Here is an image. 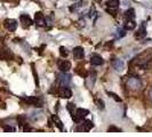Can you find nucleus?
I'll return each instance as SVG.
<instances>
[{
    "instance_id": "obj_15",
    "label": "nucleus",
    "mask_w": 152,
    "mask_h": 137,
    "mask_svg": "<svg viewBox=\"0 0 152 137\" xmlns=\"http://www.w3.org/2000/svg\"><path fill=\"white\" fill-rule=\"evenodd\" d=\"M126 30H134L136 28V23L134 22V20H127L124 26Z\"/></svg>"
},
{
    "instance_id": "obj_1",
    "label": "nucleus",
    "mask_w": 152,
    "mask_h": 137,
    "mask_svg": "<svg viewBox=\"0 0 152 137\" xmlns=\"http://www.w3.org/2000/svg\"><path fill=\"white\" fill-rule=\"evenodd\" d=\"M127 86L129 87L132 90H138L140 88H141V81H140V79L136 78V77H133V78H129L128 79V81H127Z\"/></svg>"
},
{
    "instance_id": "obj_4",
    "label": "nucleus",
    "mask_w": 152,
    "mask_h": 137,
    "mask_svg": "<svg viewBox=\"0 0 152 137\" xmlns=\"http://www.w3.org/2000/svg\"><path fill=\"white\" fill-rule=\"evenodd\" d=\"M57 66L61 70L62 72H68L69 70L71 68V63L66 60H61L57 62Z\"/></svg>"
},
{
    "instance_id": "obj_20",
    "label": "nucleus",
    "mask_w": 152,
    "mask_h": 137,
    "mask_svg": "<svg viewBox=\"0 0 152 137\" xmlns=\"http://www.w3.org/2000/svg\"><path fill=\"white\" fill-rule=\"evenodd\" d=\"M17 121L20 123V126L23 127V126L25 125V115H18V117H17Z\"/></svg>"
},
{
    "instance_id": "obj_10",
    "label": "nucleus",
    "mask_w": 152,
    "mask_h": 137,
    "mask_svg": "<svg viewBox=\"0 0 152 137\" xmlns=\"http://www.w3.org/2000/svg\"><path fill=\"white\" fill-rule=\"evenodd\" d=\"M91 65L97 66V65H102V64L104 63V60H103L99 55H93L91 58Z\"/></svg>"
},
{
    "instance_id": "obj_9",
    "label": "nucleus",
    "mask_w": 152,
    "mask_h": 137,
    "mask_svg": "<svg viewBox=\"0 0 152 137\" xmlns=\"http://www.w3.org/2000/svg\"><path fill=\"white\" fill-rule=\"evenodd\" d=\"M20 20H21V22H22L23 26L24 28H26V26H30L32 25V20H31V17L29 15H25V14H22L21 17H20Z\"/></svg>"
},
{
    "instance_id": "obj_16",
    "label": "nucleus",
    "mask_w": 152,
    "mask_h": 137,
    "mask_svg": "<svg viewBox=\"0 0 152 137\" xmlns=\"http://www.w3.org/2000/svg\"><path fill=\"white\" fill-rule=\"evenodd\" d=\"M125 18H126V20H134V18H135V10H134L133 8L126 10V13H125Z\"/></svg>"
},
{
    "instance_id": "obj_12",
    "label": "nucleus",
    "mask_w": 152,
    "mask_h": 137,
    "mask_svg": "<svg viewBox=\"0 0 152 137\" xmlns=\"http://www.w3.org/2000/svg\"><path fill=\"white\" fill-rule=\"evenodd\" d=\"M73 56L76 57L77 60H81L84 57V49H83V47L73 48Z\"/></svg>"
},
{
    "instance_id": "obj_18",
    "label": "nucleus",
    "mask_w": 152,
    "mask_h": 137,
    "mask_svg": "<svg viewBox=\"0 0 152 137\" xmlns=\"http://www.w3.org/2000/svg\"><path fill=\"white\" fill-rule=\"evenodd\" d=\"M60 54H61V56L62 57H66L69 55V52H68V49L65 48V47H60Z\"/></svg>"
},
{
    "instance_id": "obj_24",
    "label": "nucleus",
    "mask_w": 152,
    "mask_h": 137,
    "mask_svg": "<svg viewBox=\"0 0 152 137\" xmlns=\"http://www.w3.org/2000/svg\"><path fill=\"white\" fill-rule=\"evenodd\" d=\"M107 131L109 133H120L121 130L119 129V128H117V127H114V126H111V127H109Z\"/></svg>"
},
{
    "instance_id": "obj_25",
    "label": "nucleus",
    "mask_w": 152,
    "mask_h": 137,
    "mask_svg": "<svg viewBox=\"0 0 152 137\" xmlns=\"http://www.w3.org/2000/svg\"><path fill=\"white\" fill-rule=\"evenodd\" d=\"M107 13H110V14H111L112 16H115V15H117V10H115V9H114L113 7L107 8Z\"/></svg>"
},
{
    "instance_id": "obj_2",
    "label": "nucleus",
    "mask_w": 152,
    "mask_h": 137,
    "mask_svg": "<svg viewBox=\"0 0 152 137\" xmlns=\"http://www.w3.org/2000/svg\"><path fill=\"white\" fill-rule=\"evenodd\" d=\"M57 80L60 81V84H61L62 86H68V85L71 82V76H70L69 73H66V72H63V73H61V74L58 76Z\"/></svg>"
},
{
    "instance_id": "obj_13",
    "label": "nucleus",
    "mask_w": 152,
    "mask_h": 137,
    "mask_svg": "<svg viewBox=\"0 0 152 137\" xmlns=\"http://www.w3.org/2000/svg\"><path fill=\"white\" fill-rule=\"evenodd\" d=\"M112 66H113V68L115 71H122L125 65H124V62H122L121 60H113Z\"/></svg>"
},
{
    "instance_id": "obj_23",
    "label": "nucleus",
    "mask_w": 152,
    "mask_h": 137,
    "mask_svg": "<svg viewBox=\"0 0 152 137\" xmlns=\"http://www.w3.org/2000/svg\"><path fill=\"white\" fill-rule=\"evenodd\" d=\"M107 95H109V96H111L114 101H117V102H121V98H120V97H118L115 94H113V93H110V91H107Z\"/></svg>"
},
{
    "instance_id": "obj_11",
    "label": "nucleus",
    "mask_w": 152,
    "mask_h": 137,
    "mask_svg": "<svg viewBox=\"0 0 152 137\" xmlns=\"http://www.w3.org/2000/svg\"><path fill=\"white\" fill-rule=\"evenodd\" d=\"M146 36V29H145V22H143V24L141 25V28L138 29L136 33H135V38L136 39H142L143 37Z\"/></svg>"
},
{
    "instance_id": "obj_8",
    "label": "nucleus",
    "mask_w": 152,
    "mask_h": 137,
    "mask_svg": "<svg viewBox=\"0 0 152 137\" xmlns=\"http://www.w3.org/2000/svg\"><path fill=\"white\" fill-rule=\"evenodd\" d=\"M93 127H94L93 121H91V120H86L84 123H81V126H80L77 130H78V131H79V130H83V131H89Z\"/></svg>"
},
{
    "instance_id": "obj_17",
    "label": "nucleus",
    "mask_w": 152,
    "mask_h": 137,
    "mask_svg": "<svg viewBox=\"0 0 152 137\" xmlns=\"http://www.w3.org/2000/svg\"><path fill=\"white\" fill-rule=\"evenodd\" d=\"M107 5L109 7H113V8H117L119 6V0H107Z\"/></svg>"
},
{
    "instance_id": "obj_21",
    "label": "nucleus",
    "mask_w": 152,
    "mask_h": 137,
    "mask_svg": "<svg viewBox=\"0 0 152 137\" xmlns=\"http://www.w3.org/2000/svg\"><path fill=\"white\" fill-rule=\"evenodd\" d=\"M125 30H126V29H118V30H117V38H122V37L126 34Z\"/></svg>"
},
{
    "instance_id": "obj_3",
    "label": "nucleus",
    "mask_w": 152,
    "mask_h": 137,
    "mask_svg": "<svg viewBox=\"0 0 152 137\" xmlns=\"http://www.w3.org/2000/svg\"><path fill=\"white\" fill-rule=\"evenodd\" d=\"M58 95L61 96L62 98H70L72 96V91L66 86H62L61 88L58 89Z\"/></svg>"
},
{
    "instance_id": "obj_7",
    "label": "nucleus",
    "mask_w": 152,
    "mask_h": 137,
    "mask_svg": "<svg viewBox=\"0 0 152 137\" xmlns=\"http://www.w3.org/2000/svg\"><path fill=\"white\" fill-rule=\"evenodd\" d=\"M24 101L26 103H29L31 105H34V106H41V101L36 97V96H30V97H24Z\"/></svg>"
},
{
    "instance_id": "obj_26",
    "label": "nucleus",
    "mask_w": 152,
    "mask_h": 137,
    "mask_svg": "<svg viewBox=\"0 0 152 137\" xmlns=\"http://www.w3.org/2000/svg\"><path fill=\"white\" fill-rule=\"evenodd\" d=\"M4 130H5L6 133H9V131H12V133H13L15 129H14L13 127H9V126H4Z\"/></svg>"
},
{
    "instance_id": "obj_28",
    "label": "nucleus",
    "mask_w": 152,
    "mask_h": 137,
    "mask_svg": "<svg viewBox=\"0 0 152 137\" xmlns=\"http://www.w3.org/2000/svg\"><path fill=\"white\" fill-rule=\"evenodd\" d=\"M150 97H151V99H152V89L150 90Z\"/></svg>"
},
{
    "instance_id": "obj_6",
    "label": "nucleus",
    "mask_w": 152,
    "mask_h": 137,
    "mask_svg": "<svg viewBox=\"0 0 152 137\" xmlns=\"http://www.w3.org/2000/svg\"><path fill=\"white\" fill-rule=\"evenodd\" d=\"M5 26H6V29L9 31H15L16 28H17V22H16L15 20H12V18H7V20H5Z\"/></svg>"
},
{
    "instance_id": "obj_22",
    "label": "nucleus",
    "mask_w": 152,
    "mask_h": 137,
    "mask_svg": "<svg viewBox=\"0 0 152 137\" xmlns=\"http://www.w3.org/2000/svg\"><path fill=\"white\" fill-rule=\"evenodd\" d=\"M66 107H68L69 112L71 113V115H72V114H75V112H73V111L76 110V106H75V104H73V103H69Z\"/></svg>"
},
{
    "instance_id": "obj_5",
    "label": "nucleus",
    "mask_w": 152,
    "mask_h": 137,
    "mask_svg": "<svg viewBox=\"0 0 152 137\" xmlns=\"http://www.w3.org/2000/svg\"><path fill=\"white\" fill-rule=\"evenodd\" d=\"M34 20H36V24L38 26H45L46 25V18L44 14L41 12H38L36 13V16H34Z\"/></svg>"
},
{
    "instance_id": "obj_19",
    "label": "nucleus",
    "mask_w": 152,
    "mask_h": 137,
    "mask_svg": "<svg viewBox=\"0 0 152 137\" xmlns=\"http://www.w3.org/2000/svg\"><path fill=\"white\" fill-rule=\"evenodd\" d=\"M95 103H96L97 107H99V109H101V110H103V109H104V106H105V105H104V102H103L102 99H99V98L95 99Z\"/></svg>"
},
{
    "instance_id": "obj_27",
    "label": "nucleus",
    "mask_w": 152,
    "mask_h": 137,
    "mask_svg": "<svg viewBox=\"0 0 152 137\" xmlns=\"http://www.w3.org/2000/svg\"><path fill=\"white\" fill-rule=\"evenodd\" d=\"M94 14H95V8L93 7L91 10H89V15H88V16H89V17H91V16H94Z\"/></svg>"
},
{
    "instance_id": "obj_14",
    "label": "nucleus",
    "mask_w": 152,
    "mask_h": 137,
    "mask_svg": "<svg viewBox=\"0 0 152 137\" xmlns=\"http://www.w3.org/2000/svg\"><path fill=\"white\" fill-rule=\"evenodd\" d=\"M53 121L55 122V126L58 128V129L61 130V131H64V127H63V123H62V121L60 120V118L57 117V115H55L54 114L53 115Z\"/></svg>"
}]
</instances>
